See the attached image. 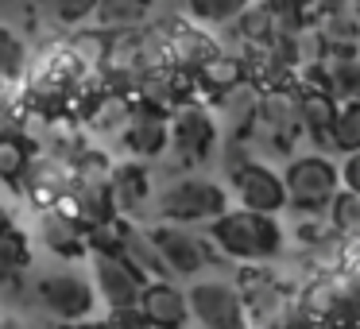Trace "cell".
Instances as JSON below:
<instances>
[{"label":"cell","mask_w":360,"mask_h":329,"mask_svg":"<svg viewBox=\"0 0 360 329\" xmlns=\"http://www.w3.org/2000/svg\"><path fill=\"white\" fill-rule=\"evenodd\" d=\"M163 27H167V63L182 74H194L217 51V43L205 32H198V24H163Z\"/></svg>","instance_id":"cell-17"},{"label":"cell","mask_w":360,"mask_h":329,"mask_svg":"<svg viewBox=\"0 0 360 329\" xmlns=\"http://www.w3.org/2000/svg\"><path fill=\"white\" fill-rule=\"evenodd\" d=\"M217 148V120L205 105L182 101L171 112V151L182 167H202Z\"/></svg>","instance_id":"cell-7"},{"label":"cell","mask_w":360,"mask_h":329,"mask_svg":"<svg viewBox=\"0 0 360 329\" xmlns=\"http://www.w3.org/2000/svg\"><path fill=\"white\" fill-rule=\"evenodd\" d=\"M120 256H124L136 271H143V279H167V264H163V256H159V244H155V236H151V228L143 233V228H136L128 217H124V228H120Z\"/></svg>","instance_id":"cell-20"},{"label":"cell","mask_w":360,"mask_h":329,"mask_svg":"<svg viewBox=\"0 0 360 329\" xmlns=\"http://www.w3.org/2000/svg\"><path fill=\"white\" fill-rule=\"evenodd\" d=\"M140 306H143V314H148L151 325L174 329V325L194 321V318H190V295H186V290H179L174 283H167V279H148V283H143Z\"/></svg>","instance_id":"cell-13"},{"label":"cell","mask_w":360,"mask_h":329,"mask_svg":"<svg viewBox=\"0 0 360 329\" xmlns=\"http://www.w3.org/2000/svg\"><path fill=\"white\" fill-rule=\"evenodd\" d=\"M27 264H32L27 236L20 233L16 225L0 228V283H4V287H12V283H16L20 275L27 271Z\"/></svg>","instance_id":"cell-25"},{"label":"cell","mask_w":360,"mask_h":329,"mask_svg":"<svg viewBox=\"0 0 360 329\" xmlns=\"http://www.w3.org/2000/svg\"><path fill=\"white\" fill-rule=\"evenodd\" d=\"M337 97L329 89H302V136L321 151H333Z\"/></svg>","instance_id":"cell-18"},{"label":"cell","mask_w":360,"mask_h":329,"mask_svg":"<svg viewBox=\"0 0 360 329\" xmlns=\"http://www.w3.org/2000/svg\"><path fill=\"white\" fill-rule=\"evenodd\" d=\"M326 89L337 101H360V51L326 55Z\"/></svg>","instance_id":"cell-23"},{"label":"cell","mask_w":360,"mask_h":329,"mask_svg":"<svg viewBox=\"0 0 360 329\" xmlns=\"http://www.w3.org/2000/svg\"><path fill=\"white\" fill-rule=\"evenodd\" d=\"M94 279L105 306H128L143 295V271H136L120 252H94Z\"/></svg>","instance_id":"cell-11"},{"label":"cell","mask_w":360,"mask_h":329,"mask_svg":"<svg viewBox=\"0 0 360 329\" xmlns=\"http://www.w3.org/2000/svg\"><path fill=\"white\" fill-rule=\"evenodd\" d=\"M8 225H12V217H8V209L0 205V228H8Z\"/></svg>","instance_id":"cell-36"},{"label":"cell","mask_w":360,"mask_h":329,"mask_svg":"<svg viewBox=\"0 0 360 329\" xmlns=\"http://www.w3.org/2000/svg\"><path fill=\"white\" fill-rule=\"evenodd\" d=\"M233 35H236L240 47L275 39V12H271V4H267V0H252L248 8L233 20Z\"/></svg>","instance_id":"cell-24"},{"label":"cell","mask_w":360,"mask_h":329,"mask_svg":"<svg viewBox=\"0 0 360 329\" xmlns=\"http://www.w3.org/2000/svg\"><path fill=\"white\" fill-rule=\"evenodd\" d=\"M128 117H132V105L124 101L120 93H109L105 101H97V109L89 112V124H94V132H124Z\"/></svg>","instance_id":"cell-29"},{"label":"cell","mask_w":360,"mask_h":329,"mask_svg":"<svg viewBox=\"0 0 360 329\" xmlns=\"http://www.w3.org/2000/svg\"><path fill=\"white\" fill-rule=\"evenodd\" d=\"M356 51H360V43H356Z\"/></svg>","instance_id":"cell-38"},{"label":"cell","mask_w":360,"mask_h":329,"mask_svg":"<svg viewBox=\"0 0 360 329\" xmlns=\"http://www.w3.org/2000/svg\"><path fill=\"white\" fill-rule=\"evenodd\" d=\"M210 236L221 248L225 259L236 264H275L287 252V233L275 221V213H259V209H225L221 217L210 221Z\"/></svg>","instance_id":"cell-1"},{"label":"cell","mask_w":360,"mask_h":329,"mask_svg":"<svg viewBox=\"0 0 360 329\" xmlns=\"http://www.w3.org/2000/svg\"><path fill=\"white\" fill-rule=\"evenodd\" d=\"M229 182H233L236 202L248 205V209H259V213H283L287 209V182H283V171H275L267 159L256 155Z\"/></svg>","instance_id":"cell-10"},{"label":"cell","mask_w":360,"mask_h":329,"mask_svg":"<svg viewBox=\"0 0 360 329\" xmlns=\"http://www.w3.org/2000/svg\"><path fill=\"white\" fill-rule=\"evenodd\" d=\"M24 58H27V47L20 43V35L0 27V78H16L24 70Z\"/></svg>","instance_id":"cell-31"},{"label":"cell","mask_w":360,"mask_h":329,"mask_svg":"<svg viewBox=\"0 0 360 329\" xmlns=\"http://www.w3.org/2000/svg\"><path fill=\"white\" fill-rule=\"evenodd\" d=\"M109 321H128V325H151L140 302H128V306H109Z\"/></svg>","instance_id":"cell-34"},{"label":"cell","mask_w":360,"mask_h":329,"mask_svg":"<svg viewBox=\"0 0 360 329\" xmlns=\"http://www.w3.org/2000/svg\"><path fill=\"white\" fill-rule=\"evenodd\" d=\"M329 221L345 240H360V194L356 190H337V198L329 202Z\"/></svg>","instance_id":"cell-27"},{"label":"cell","mask_w":360,"mask_h":329,"mask_svg":"<svg viewBox=\"0 0 360 329\" xmlns=\"http://www.w3.org/2000/svg\"><path fill=\"white\" fill-rule=\"evenodd\" d=\"M341 186H345V190H356V194H360V148H356V151H345Z\"/></svg>","instance_id":"cell-33"},{"label":"cell","mask_w":360,"mask_h":329,"mask_svg":"<svg viewBox=\"0 0 360 329\" xmlns=\"http://www.w3.org/2000/svg\"><path fill=\"white\" fill-rule=\"evenodd\" d=\"M35 302L58 321H82L94 314L97 290L89 287V279H82L74 271H55L35 283Z\"/></svg>","instance_id":"cell-9"},{"label":"cell","mask_w":360,"mask_h":329,"mask_svg":"<svg viewBox=\"0 0 360 329\" xmlns=\"http://www.w3.org/2000/svg\"><path fill=\"white\" fill-rule=\"evenodd\" d=\"M155 16V0H101L94 20L105 32H132V27H148Z\"/></svg>","instance_id":"cell-21"},{"label":"cell","mask_w":360,"mask_h":329,"mask_svg":"<svg viewBox=\"0 0 360 329\" xmlns=\"http://www.w3.org/2000/svg\"><path fill=\"white\" fill-rule=\"evenodd\" d=\"M136 93H140V105L155 112H174L182 105V70H174L171 63H155L148 70L136 74Z\"/></svg>","instance_id":"cell-14"},{"label":"cell","mask_w":360,"mask_h":329,"mask_svg":"<svg viewBox=\"0 0 360 329\" xmlns=\"http://www.w3.org/2000/svg\"><path fill=\"white\" fill-rule=\"evenodd\" d=\"M39 236H43V244L63 259H74V256H86L89 252V236H86V228H82V221L74 217V213H58V209L43 213Z\"/></svg>","instance_id":"cell-19"},{"label":"cell","mask_w":360,"mask_h":329,"mask_svg":"<svg viewBox=\"0 0 360 329\" xmlns=\"http://www.w3.org/2000/svg\"><path fill=\"white\" fill-rule=\"evenodd\" d=\"M356 16H360V0H356Z\"/></svg>","instance_id":"cell-37"},{"label":"cell","mask_w":360,"mask_h":329,"mask_svg":"<svg viewBox=\"0 0 360 329\" xmlns=\"http://www.w3.org/2000/svg\"><path fill=\"white\" fill-rule=\"evenodd\" d=\"M252 0H186V12L202 27H225L248 8Z\"/></svg>","instance_id":"cell-26"},{"label":"cell","mask_w":360,"mask_h":329,"mask_svg":"<svg viewBox=\"0 0 360 329\" xmlns=\"http://www.w3.org/2000/svg\"><path fill=\"white\" fill-rule=\"evenodd\" d=\"M225 209H229V190L213 179H202V174L174 179L159 194L163 221H179V225H205V221L221 217Z\"/></svg>","instance_id":"cell-4"},{"label":"cell","mask_w":360,"mask_h":329,"mask_svg":"<svg viewBox=\"0 0 360 329\" xmlns=\"http://www.w3.org/2000/svg\"><path fill=\"white\" fill-rule=\"evenodd\" d=\"M109 198L120 217H140L151 202V174L140 163H120L109 171Z\"/></svg>","instance_id":"cell-15"},{"label":"cell","mask_w":360,"mask_h":329,"mask_svg":"<svg viewBox=\"0 0 360 329\" xmlns=\"http://www.w3.org/2000/svg\"><path fill=\"white\" fill-rule=\"evenodd\" d=\"M236 287L244 298V314H248V325H283L287 310L295 302V290L283 283V275H275L264 264H248L236 275Z\"/></svg>","instance_id":"cell-5"},{"label":"cell","mask_w":360,"mask_h":329,"mask_svg":"<svg viewBox=\"0 0 360 329\" xmlns=\"http://www.w3.org/2000/svg\"><path fill=\"white\" fill-rule=\"evenodd\" d=\"M356 0H314L310 16H329V12H341V8H352Z\"/></svg>","instance_id":"cell-35"},{"label":"cell","mask_w":360,"mask_h":329,"mask_svg":"<svg viewBox=\"0 0 360 329\" xmlns=\"http://www.w3.org/2000/svg\"><path fill=\"white\" fill-rule=\"evenodd\" d=\"M190 295V318L205 329H240L248 325V314H244V298L236 283L225 279H202L186 290Z\"/></svg>","instance_id":"cell-8"},{"label":"cell","mask_w":360,"mask_h":329,"mask_svg":"<svg viewBox=\"0 0 360 329\" xmlns=\"http://www.w3.org/2000/svg\"><path fill=\"white\" fill-rule=\"evenodd\" d=\"M287 182V209L295 213H326L341 190V167L326 155H290L283 167Z\"/></svg>","instance_id":"cell-3"},{"label":"cell","mask_w":360,"mask_h":329,"mask_svg":"<svg viewBox=\"0 0 360 329\" xmlns=\"http://www.w3.org/2000/svg\"><path fill=\"white\" fill-rule=\"evenodd\" d=\"M151 236H155L159 244V256H163L167 271L171 275H202L205 267H213L221 256V248L213 244L210 233H194L190 225H179V221H163V225L151 228Z\"/></svg>","instance_id":"cell-6"},{"label":"cell","mask_w":360,"mask_h":329,"mask_svg":"<svg viewBox=\"0 0 360 329\" xmlns=\"http://www.w3.org/2000/svg\"><path fill=\"white\" fill-rule=\"evenodd\" d=\"M360 148V101H337L333 117V151H356Z\"/></svg>","instance_id":"cell-28"},{"label":"cell","mask_w":360,"mask_h":329,"mask_svg":"<svg viewBox=\"0 0 360 329\" xmlns=\"http://www.w3.org/2000/svg\"><path fill=\"white\" fill-rule=\"evenodd\" d=\"M27 159H32V151H27V143L20 136H0V179L4 182L24 179Z\"/></svg>","instance_id":"cell-30"},{"label":"cell","mask_w":360,"mask_h":329,"mask_svg":"<svg viewBox=\"0 0 360 329\" xmlns=\"http://www.w3.org/2000/svg\"><path fill=\"white\" fill-rule=\"evenodd\" d=\"M120 140H124V148L132 151L136 159L163 155V151L171 148V117L148 109V105H140V109H132V117H128Z\"/></svg>","instance_id":"cell-12"},{"label":"cell","mask_w":360,"mask_h":329,"mask_svg":"<svg viewBox=\"0 0 360 329\" xmlns=\"http://www.w3.org/2000/svg\"><path fill=\"white\" fill-rule=\"evenodd\" d=\"M97 4H101V0H47L51 16H55L58 24H82V20H89L97 12Z\"/></svg>","instance_id":"cell-32"},{"label":"cell","mask_w":360,"mask_h":329,"mask_svg":"<svg viewBox=\"0 0 360 329\" xmlns=\"http://www.w3.org/2000/svg\"><path fill=\"white\" fill-rule=\"evenodd\" d=\"M298 136H302V86L295 78L264 86L259 89L256 124L248 128L256 155L264 151V159H283L287 163Z\"/></svg>","instance_id":"cell-2"},{"label":"cell","mask_w":360,"mask_h":329,"mask_svg":"<svg viewBox=\"0 0 360 329\" xmlns=\"http://www.w3.org/2000/svg\"><path fill=\"white\" fill-rule=\"evenodd\" d=\"M217 109L225 112L229 132L248 136V128L256 124V112H259V86L256 82H240V86H233L229 93L217 97Z\"/></svg>","instance_id":"cell-22"},{"label":"cell","mask_w":360,"mask_h":329,"mask_svg":"<svg viewBox=\"0 0 360 329\" xmlns=\"http://www.w3.org/2000/svg\"><path fill=\"white\" fill-rule=\"evenodd\" d=\"M240 82H248V66H244L240 51H221L217 47L194 70V86L202 89L205 97H213V101H217L221 93H229L233 86H240Z\"/></svg>","instance_id":"cell-16"}]
</instances>
